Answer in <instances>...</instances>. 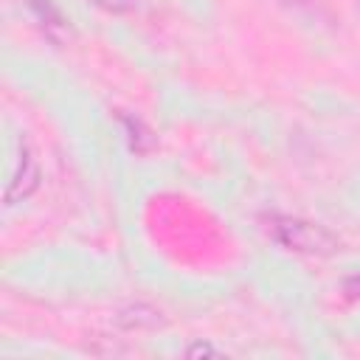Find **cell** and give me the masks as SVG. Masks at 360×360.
<instances>
[{
    "label": "cell",
    "mask_w": 360,
    "mask_h": 360,
    "mask_svg": "<svg viewBox=\"0 0 360 360\" xmlns=\"http://www.w3.org/2000/svg\"><path fill=\"white\" fill-rule=\"evenodd\" d=\"M188 354L194 357V354H217V349H211L208 343H194V346H188Z\"/></svg>",
    "instance_id": "6"
},
{
    "label": "cell",
    "mask_w": 360,
    "mask_h": 360,
    "mask_svg": "<svg viewBox=\"0 0 360 360\" xmlns=\"http://www.w3.org/2000/svg\"><path fill=\"white\" fill-rule=\"evenodd\" d=\"M267 233L281 248L292 253H304V256H332L340 250V239L329 228L312 219H301V217L273 214L267 217Z\"/></svg>",
    "instance_id": "1"
},
{
    "label": "cell",
    "mask_w": 360,
    "mask_h": 360,
    "mask_svg": "<svg viewBox=\"0 0 360 360\" xmlns=\"http://www.w3.org/2000/svg\"><path fill=\"white\" fill-rule=\"evenodd\" d=\"M118 323L124 329H155L163 323L160 312L155 307H146V304H132L127 309L118 312Z\"/></svg>",
    "instance_id": "3"
},
{
    "label": "cell",
    "mask_w": 360,
    "mask_h": 360,
    "mask_svg": "<svg viewBox=\"0 0 360 360\" xmlns=\"http://www.w3.org/2000/svg\"><path fill=\"white\" fill-rule=\"evenodd\" d=\"M93 3L104 11H110V14H127L138 6V0H93Z\"/></svg>",
    "instance_id": "5"
},
{
    "label": "cell",
    "mask_w": 360,
    "mask_h": 360,
    "mask_svg": "<svg viewBox=\"0 0 360 360\" xmlns=\"http://www.w3.org/2000/svg\"><path fill=\"white\" fill-rule=\"evenodd\" d=\"M34 11H37L39 20H45V22H42V25H45V34L53 37L56 42H62V37H65V31H68L65 17H62L48 0H34Z\"/></svg>",
    "instance_id": "4"
},
{
    "label": "cell",
    "mask_w": 360,
    "mask_h": 360,
    "mask_svg": "<svg viewBox=\"0 0 360 360\" xmlns=\"http://www.w3.org/2000/svg\"><path fill=\"white\" fill-rule=\"evenodd\" d=\"M37 186H39V166H37V158L31 155V149L22 143V149L17 155V169H14L8 188H6V202L14 205V202L25 200Z\"/></svg>",
    "instance_id": "2"
}]
</instances>
